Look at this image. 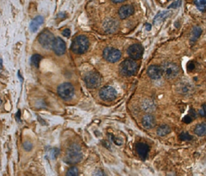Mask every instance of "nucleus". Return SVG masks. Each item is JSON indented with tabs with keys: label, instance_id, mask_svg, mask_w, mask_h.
<instances>
[{
	"label": "nucleus",
	"instance_id": "25",
	"mask_svg": "<svg viewBox=\"0 0 206 176\" xmlns=\"http://www.w3.org/2000/svg\"><path fill=\"white\" fill-rule=\"evenodd\" d=\"M194 2H195L198 10H201V11L206 10V0H195Z\"/></svg>",
	"mask_w": 206,
	"mask_h": 176
},
{
	"label": "nucleus",
	"instance_id": "40",
	"mask_svg": "<svg viewBox=\"0 0 206 176\" xmlns=\"http://www.w3.org/2000/svg\"><path fill=\"white\" fill-rule=\"evenodd\" d=\"M168 1H169V0H168Z\"/></svg>",
	"mask_w": 206,
	"mask_h": 176
},
{
	"label": "nucleus",
	"instance_id": "18",
	"mask_svg": "<svg viewBox=\"0 0 206 176\" xmlns=\"http://www.w3.org/2000/svg\"><path fill=\"white\" fill-rule=\"evenodd\" d=\"M105 31H107L108 32H114L118 29V23L115 19H108L104 23Z\"/></svg>",
	"mask_w": 206,
	"mask_h": 176
},
{
	"label": "nucleus",
	"instance_id": "20",
	"mask_svg": "<svg viewBox=\"0 0 206 176\" xmlns=\"http://www.w3.org/2000/svg\"><path fill=\"white\" fill-rule=\"evenodd\" d=\"M142 107H143L144 111H147V112H151L156 108V105L153 103V101L150 100V99H146V100L143 101Z\"/></svg>",
	"mask_w": 206,
	"mask_h": 176
},
{
	"label": "nucleus",
	"instance_id": "24",
	"mask_svg": "<svg viewBox=\"0 0 206 176\" xmlns=\"http://www.w3.org/2000/svg\"><path fill=\"white\" fill-rule=\"evenodd\" d=\"M192 90V86L188 82H184L180 85V91L184 94H188Z\"/></svg>",
	"mask_w": 206,
	"mask_h": 176
},
{
	"label": "nucleus",
	"instance_id": "1",
	"mask_svg": "<svg viewBox=\"0 0 206 176\" xmlns=\"http://www.w3.org/2000/svg\"><path fill=\"white\" fill-rule=\"evenodd\" d=\"M90 46V41L87 36L80 35L73 40L71 45V50L76 54H83L88 50Z\"/></svg>",
	"mask_w": 206,
	"mask_h": 176
},
{
	"label": "nucleus",
	"instance_id": "37",
	"mask_svg": "<svg viewBox=\"0 0 206 176\" xmlns=\"http://www.w3.org/2000/svg\"><path fill=\"white\" fill-rule=\"evenodd\" d=\"M151 27L150 24H147H147H146V29L147 30H151Z\"/></svg>",
	"mask_w": 206,
	"mask_h": 176
},
{
	"label": "nucleus",
	"instance_id": "16",
	"mask_svg": "<svg viewBox=\"0 0 206 176\" xmlns=\"http://www.w3.org/2000/svg\"><path fill=\"white\" fill-rule=\"evenodd\" d=\"M43 23H44V17L41 16V15H38V16L35 17L30 23V30H31V32H35L37 31L40 26Z\"/></svg>",
	"mask_w": 206,
	"mask_h": 176
},
{
	"label": "nucleus",
	"instance_id": "6",
	"mask_svg": "<svg viewBox=\"0 0 206 176\" xmlns=\"http://www.w3.org/2000/svg\"><path fill=\"white\" fill-rule=\"evenodd\" d=\"M54 35L48 30H45V31H42L41 33L38 36V40L39 43L41 44L44 48H47V49H50L52 48V44L55 40Z\"/></svg>",
	"mask_w": 206,
	"mask_h": 176
},
{
	"label": "nucleus",
	"instance_id": "33",
	"mask_svg": "<svg viewBox=\"0 0 206 176\" xmlns=\"http://www.w3.org/2000/svg\"><path fill=\"white\" fill-rule=\"evenodd\" d=\"M93 176H106V174H105L104 172L102 171L101 170H98L95 172Z\"/></svg>",
	"mask_w": 206,
	"mask_h": 176
},
{
	"label": "nucleus",
	"instance_id": "27",
	"mask_svg": "<svg viewBox=\"0 0 206 176\" xmlns=\"http://www.w3.org/2000/svg\"><path fill=\"white\" fill-rule=\"evenodd\" d=\"M180 138L183 140H192V136L188 132H183L180 134Z\"/></svg>",
	"mask_w": 206,
	"mask_h": 176
},
{
	"label": "nucleus",
	"instance_id": "23",
	"mask_svg": "<svg viewBox=\"0 0 206 176\" xmlns=\"http://www.w3.org/2000/svg\"><path fill=\"white\" fill-rule=\"evenodd\" d=\"M42 57L40 54H34L31 56V64L32 66L34 67L38 68L39 67V65H40V62L41 61Z\"/></svg>",
	"mask_w": 206,
	"mask_h": 176
},
{
	"label": "nucleus",
	"instance_id": "17",
	"mask_svg": "<svg viewBox=\"0 0 206 176\" xmlns=\"http://www.w3.org/2000/svg\"><path fill=\"white\" fill-rule=\"evenodd\" d=\"M172 14V12L171 10H163V11H160V12H159L156 15L153 22H154V23H161V22H163L166 19H168L169 16H171Z\"/></svg>",
	"mask_w": 206,
	"mask_h": 176
},
{
	"label": "nucleus",
	"instance_id": "34",
	"mask_svg": "<svg viewBox=\"0 0 206 176\" xmlns=\"http://www.w3.org/2000/svg\"><path fill=\"white\" fill-rule=\"evenodd\" d=\"M15 119H16V120H18V121H20V111H18V112H17V114L15 115Z\"/></svg>",
	"mask_w": 206,
	"mask_h": 176
},
{
	"label": "nucleus",
	"instance_id": "12",
	"mask_svg": "<svg viewBox=\"0 0 206 176\" xmlns=\"http://www.w3.org/2000/svg\"><path fill=\"white\" fill-rule=\"evenodd\" d=\"M147 74L151 79L157 80L162 77V69L158 65H151L147 69Z\"/></svg>",
	"mask_w": 206,
	"mask_h": 176
},
{
	"label": "nucleus",
	"instance_id": "19",
	"mask_svg": "<svg viewBox=\"0 0 206 176\" xmlns=\"http://www.w3.org/2000/svg\"><path fill=\"white\" fill-rule=\"evenodd\" d=\"M201 32L202 30L200 27H194L191 32V36H190V43L194 44L198 40V38L200 37Z\"/></svg>",
	"mask_w": 206,
	"mask_h": 176
},
{
	"label": "nucleus",
	"instance_id": "8",
	"mask_svg": "<svg viewBox=\"0 0 206 176\" xmlns=\"http://www.w3.org/2000/svg\"><path fill=\"white\" fill-rule=\"evenodd\" d=\"M122 53L119 49L111 47H107L103 51V57L109 62L115 63L121 58Z\"/></svg>",
	"mask_w": 206,
	"mask_h": 176
},
{
	"label": "nucleus",
	"instance_id": "22",
	"mask_svg": "<svg viewBox=\"0 0 206 176\" xmlns=\"http://www.w3.org/2000/svg\"><path fill=\"white\" fill-rule=\"evenodd\" d=\"M170 132H171V128H170V127L168 125H166V124L160 126L158 129H157V134L160 136H166Z\"/></svg>",
	"mask_w": 206,
	"mask_h": 176
},
{
	"label": "nucleus",
	"instance_id": "4",
	"mask_svg": "<svg viewBox=\"0 0 206 176\" xmlns=\"http://www.w3.org/2000/svg\"><path fill=\"white\" fill-rule=\"evenodd\" d=\"M163 75L168 79L176 78L180 73L179 66L173 62H164L161 65Z\"/></svg>",
	"mask_w": 206,
	"mask_h": 176
},
{
	"label": "nucleus",
	"instance_id": "21",
	"mask_svg": "<svg viewBox=\"0 0 206 176\" xmlns=\"http://www.w3.org/2000/svg\"><path fill=\"white\" fill-rule=\"evenodd\" d=\"M194 132L197 136H204L206 134V123H201L196 126V128L194 129Z\"/></svg>",
	"mask_w": 206,
	"mask_h": 176
},
{
	"label": "nucleus",
	"instance_id": "5",
	"mask_svg": "<svg viewBox=\"0 0 206 176\" xmlns=\"http://www.w3.org/2000/svg\"><path fill=\"white\" fill-rule=\"evenodd\" d=\"M57 93L61 98L65 100H69L74 95L75 89H74V86L69 82H64L58 86Z\"/></svg>",
	"mask_w": 206,
	"mask_h": 176
},
{
	"label": "nucleus",
	"instance_id": "36",
	"mask_svg": "<svg viewBox=\"0 0 206 176\" xmlns=\"http://www.w3.org/2000/svg\"><path fill=\"white\" fill-rule=\"evenodd\" d=\"M113 2H115V3H119V2H123L126 0H111Z\"/></svg>",
	"mask_w": 206,
	"mask_h": 176
},
{
	"label": "nucleus",
	"instance_id": "26",
	"mask_svg": "<svg viewBox=\"0 0 206 176\" xmlns=\"http://www.w3.org/2000/svg\"><path fill=\"white\" fill-rule=\"evenodd\" d=\"M79 174V170L76 166H73V167L69 168L68 172H67L66 176H78Z\"/></svg>",
	"mask_w": 206,
	"mask_h": 176
},
{
	"label": "nucleus",
	"instance_id": "14",
	"mask_svg": "<svg viewBox=\"0 0 206 176\" xmlns=\"http://www.w3.org/2000/svg\"><path fill=\"white\" fill-rule=\"evenodd\" d=\"M149 149H150L149 146L145 143H137L135 145V149L137 151L138 154L139 155V157L143 160H145L147 157L148 153H149Z\"/></svg>",
	"mask_w": 206,
	"mask_h": 176
},
{
	"label": "nucleus",
	"instance_id": "11",
	"mask_svg": "<svg viewBox=\"0 0 206 176\" xmlns=\"http://www.w3.org/2000/svg\"><path fill=\"white\" fill-rule=\"evenodd\" d=\"M52 49L58 56H61V55L65 54V51H66V44H65V42L60 37H56L55 39L54 42H53Z\"/></svg>",
	"mask_w": 206,
	"mask_h": 176
},
{
	"label": "nucleus",
	"instance_id": "39",
	"mask_svg": "<svg viewBox=\"0 0 206 176\" xmlns=\"http://www.w3.org/2000/svg\"><path fill=\"white\" fill-rule=\"evenodd\" d=\"M2 98H1V97H0V105L2 104Z\"/></svg>",
	"mask_w": 206,
	"mask_h": 176
},
{
	"label": "nucleus",
	"instance_id": "15",
	"mask_svg": "<svg viewBox=\"0 0 206 176\" xmlns=\"http://www.w3.org/2000/svg\"><path fill=\"white\" fill-rule=\"evenodd\" d=\"M142 124L144 128H147V129H150L152 128L156 124V119L153 115H150V114H147V115H145L142 119Z\"/></svg>",
	"mask_w": 206,
	"mask_h": 176
},
{
	"label": "nucleus",
	"instance_id": "9",
	"mask_svg": "<svg viewBox=\"0 0 206 176\" xmlns=\"http://www.w3.org/2000/svg\"><path fill=\"white\" fill-rule=\"evenodd\" d=\"M99 96L104 101H112L117 97V91L115 88L111 86L102 87L99 92Z\"/></svg>",
	"mask_w": 206,
	"mask_h": 176
},
{
	"label": "nucleus",
	"instance_id": "29",
	"mask_svg": "<svg viewBox=\"0 0 206 176\" xmlns=\"http://www.w3.org/2000/svg\"><path fill=\"white\" fill-rule=\"evenodd\" d=\"M23 148H24L25 150L29 151L32 149V145L30 142H28V141H25V142L23 143Z\"/></svg>",
	"mask_w": 206,
	"mask_h": 176
},
{
	"label": "nucleus",
	"instance_id": "28",
	"mask_svg": "<svg viewBox=\"0 0 206 176\" xmlns=\"http://www.w3.org/2000/svg\"><path fill=\"white\" fill-rule=\"evenodd\" d=\"M181 5V0H177V1H176L175 2H173V3H172L170 6H168V8H178L179 6H180Z\"/></svg>",
	"mask_w": 206,
	"mask_h": 176
},
{
	"label": "nucleus",
	"instance_id": "13",
	"mask_svg": "<svg viewBox=\"0 0 206 176\" xmlns=\"http://www.w3.org/2000/svg\"><path fill=\"white\" fill-rule=\"evenodd\" d=\"M135 12V9L133 6L131 5H124V6H121L119 10V15L121 19H127L131 15H132Z\"/></svg>",
	"mask_w": 206,
	"mask_h": 176
},
{
	"label": "nucleus",
	"instance_id": "32",
	"mask_svg": "<svg viewBox=\"0 0 206 176\" xmlns=\"http://www.w3.org/2000/svg\"><path fill=\"white\" fill-rule=\"evenodd\" d=\"M192 117L190 115H186L185 117L184 118V119H183V121L184 122V123H187V124H188V123L192 122Z\"/></svg>",
	"mask_w": 206,
	"mask_h": 176
},
{
	"label": "nucleus",
	"instance_id": "35",
	"mask_svg": "<svg viewBox=\"0 0 206 176\" xmlns=\"http://www.w3.org/2000/svg\"><path fill=\"white\" fill-rule=\"evenodd\" d=\"M17 74H18V78H19V80H20V82H23V77H22V76H21L20 72L18 71V73H17Z\"/></svg>",
	"mask_w": 206,
	"mask_h": 176
},
{
	"label": "nucleus",
	"instance_id": "10",
	"mask_svg": "<svg viewBox=\"0 0 206 176\" xmlns=\"http://www.w3.org/2000/svg\"><path fill=\"white\" fill-rule=\"evenodd\" d=\"M127 53L133 60H137V59L141 58V57L143 56V48L141 44H134L128 48Z\"/></svg>",
	"mask_w": 206,
	"mask_h": 176
},
{
	"label": "nucleus",
	"instance_id": "31",
	"mask_svg": "<svg viewBox=\"0 0 206 176\" xmlns=\"http://www.w3.org/2000/svg\"><path fill=\"white\" fill-rule=\"evenodd\" d=\"M199 113H200V115H202V116H206V105H203V107H202V108L200 110Z\"/></svg>",
	"mask_w": 206,
	"mask_h": 176
},
{
	"label": "nucleus",
	"instance_id": "3",
	"mask_svg": "<svg viewBox=\"0 0 206 176\" xmlns=\"http://www.w3.org/2000/svg\"><path fill=\"white\" fill-rule=\"evenodd\" d=\"M120 73L124 76H132L138 70V64L133 59H127L121 63L119 66Z\"/></svg>",
	"mask_w": 206,
	"mask_h": 176
},
{
	"label": "nucleus",
	"instance_id": "2",
	"mask_svg": "<svg viewBox=\"0 0 206 176\" xmlns=\"http://www.w3.org/2000/svg\"><path fill=\"white\" fill-rule=\"evenodd\" d=\"M82 159V153L81 147L77 144H73L66 151L65 161L68 164L78 163Z\"/></svg>",
	"mask_w": 206,
	"mask_h": 176
},
{
	"label": "nucleus",
	"instance_id": "38",
	"mask_svg": "<svg viewBox=\"0 0 206 176\" xmlns=\"http://www.w3.org/2000/svg\"><path fill=\"white\" fill-rule=\"evenodd\" d=\"M2 59H0V69H2Z\"/></svg>",
	"mask_w": 206,
	"mask_h": 176
},
{
	"label": "nucleus",
	"instance_id": "7",
	"mask_svg": "<svg viewBox=\"0 0 206 176\" xmlns=\"http://www.w3.org/2000/svg\"><path fill=\"white\" fill-rule=\"evenodd\" d=\"M85 82L87 87L97 88L102 83V77L98 72L90 71L85 76Z\"/></svg>",
	"mask_w": 206,
	"mask_h": 176
},
{
	"label": "nucleus",
	"instance_id": "30",
	"mask_svg": "<svg viewBox=\"0 0 206 176\" xmlns=\"http://www.w3.org/2000/svg\"><path fill=\"white\" fill-rule=\"evenodd\" d=\"M62 35L65 37H69L71 36V31L69 28H65L62 31Z\"/></svg>",
	"mask_w": 206,
	"mask_h": 176
}]
</instances>
